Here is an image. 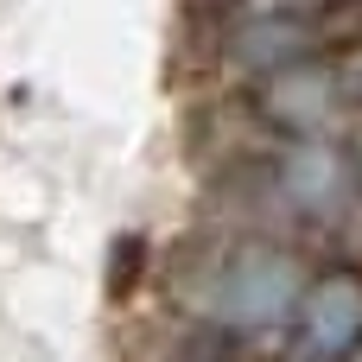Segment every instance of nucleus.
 <instances>
[{
  "instance_id": "nucleus-1",
  "label": "nucleus",
  "mask_w": 362,
  "mask_h": 362,
  "mask_svg": "<svg viewBox=\"0 0 362 362\" xmlns=\"http://www.w3.org/2000/svg\"><path fill=\"white\" fill-rule=\"evenodd\" d=\"M293 286H299L293 261H280V255H267V248H248V255L235 261V274H229L223 312H229L235 325H274V318H286Z\"/></svg>"
},
{
  "instance_id": "nucleus-2",
  "label": "nucleus",
  "mask_w": 362,
  "mask_h": 362,
  "mask_svg": "<svg viewBox=\"0 0 362 362\" xmlns=\"http://www.w3.org/2000/svg\"><path fill=\"white\" fill-rule=\"evenodd\" d=\"M356 325H362V293L350 286V280H331V286L312 299V337L331 350V344H344Z\"/></svg>"
}]
</instances>
